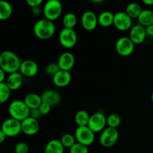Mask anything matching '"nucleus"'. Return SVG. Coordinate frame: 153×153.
Listing matches in <instances>:
<instances>
[{"label": "nucleus", "mask_w": 153, "mask_h": 153, "mask_svg": "<svg viewBox=\"0 0 153 153\" xmlns=\"http://www.w3.org/2000/svg\"><path fill=\"white\" fill-rule=\"evenodd\" d=\"M21 63L19 57L12 51L5 50L0 54V69L7 74L19 71Z\"/></svg>", "instance_id": "nucleus-1"}, {"label": "nucleus", "mask_w": 153, "mask_h": 153, "mask_svg": "<svg viewBox=\"0 0 153 153\" xmlns=\"http://www.w3.org/2000/svg\"><path fill=\"white\" fill-rule=\"evenodd\" d=\"M55 23L45 18L37 20L33 27L34 35L40 40L50 39L55 34Z\"/></svg>", "instance_id": "nucleus-2"}, {"label": "nucleus", "mask_w": 153, "mask_h": 153, "mask_svg": "<svg viewBox=\"0 0 153 153\" xmlns=\"http://www.w3.org/2000/svg\"><path fill=\"white\" fill-rule=\"evenodd\" d=\"M30 109L23 100H15L9 104L8 113L10 117L17 120H24L30 115Z\"/></svg>", "instance_id": "nucleus-3"}, {"label": "nucleus", "mask_w": 153, "mask_h": 153, "mask_svg": "<svg viewBox=\"0 0 153 153\" xmlns=\"http://www.w3.org/2000/svg\"><path fill=\"white\" fill-rule=\"evenodd\" d=\"M63 6L60 0H48L43 7V14L45 19L54 22L61 16Z\"/></svg>", "instance_id": "nucleus-4"}, {"label": "nucleus", "mask_w": 153, "mask_h": 153, "mask_svg": "<svg viewBox=\"0 0 153 153\" xmlns=\"http://www.w3.org/2000/svg\"><path fill=\"white\" fill-rule=\"evenodd\" d=\"M76 141L85 146H89L94 143L95 133L88 126H78L75 131Z\"/></svg>", "instance_id": "nucleus-5"}, {"label": "nucleus", "mask_w": 153, "mask_h": 153, "mask_svg": "<svg viewBox=\"0 0 153 153\" xmlns=\"http://www.w3.org/2000/svg\"><path fill=\"white\" fill-rule=\"evenodd\" d=\"M119 136V131L117 128L108 126L101 132L100 143L103 147H112L117 142Z\"/></svg>", "instance_id": "nucleus-6"}, {"label": "nucleus", "mask_w": 153, "mask_h": 153, "mask_svg": "<svg viewBox=\"0 0 153 153\" xmlns=\"http://www.w3.org/2000/svg\"><path fill=\"white\" fill-rule=\"evenodd\" d=\"M60 44L65 49H72L76 45L78 41V36L74 29L64 28L60 31Z\"/></svg>", "instance_id": "nucleus-7"}, {"label": "nucleus", "mask_w": 153, "mask_h": 153, "mask_svg": "<svg viewBox=\"0 0 153 153\" xmlns=\"http://www.w3.org/2000/svg\"><path fill=\"white\" fill-rule=\"evenodd\" d=\"M1 130L7 137H13L19 135L22 132L21 121L10 117L5 120L1 124Z\"/></svg>", "instance_id": "nucleus-8"}, {"label": "nucleus", "mask_w": 153, "mask_h": 153, "mask_svg": "<svg viewBox=\"0 0 153 153\" xmlns=\"http://www.w3.org/2000/svg\"><path fill=\"white\" fill-rule=\"evenodd\" d=\"M134 43L129 37H121L117 40L115 49L117 52L123 57L130 56L134 50Z\"/></svg>", "instance_id": "nucleus-9"}, {"label": "nucleus", "mask_w": 153, "mask_h": 153, "mask_svg": "<svg viewBox=\"0 0 153 153\" xmlns=\"http://www.w3.org/2000/svg\"><path fill=\"white\" fill-rule=\"evenodd\" d=\"M107 125V117L102 112H96L91 115L88 126L94 133L102 132Z\"/></svg>", "instance_id": "nucleus-10"}, {"label": "nucleus", "mask_w": 153, "mask_h": 153, "mask_svg": "<svg viewBox=\"0 0 153 153\" xmlns=\"http://www.w3.org/2000/svg\"><path fill=\"white\" fill-rule=\"evenodd\" d=\"M114 25L120 31H126L132 27V19L125 11H119L114 13Z\"/></svg>", "instance_id": "nucleus-11"}, {"label": "nucleus", "mask_w": 153, "mask_h": 153, "mask_svg": "<svg viewBox=\"0 0 153 153\" xmlns=\"http://www.w3.org/2000/svg\"><path fill=\"white\" fill-rule=\"evenodd\" d=\"M81 24L85 30L92 31L97 28L99 25L98 16L92 10H86L81 17Z\"/></svg>", "instance_id": "nucleus-12"}, {"label": "nucleus", "mask_w": 153, "mask_h": 153, "mask_svg": "<svg viewBox=\"0 0 153 153\" xmlns=\"http://www.w3.org/2000/svg\"><path fill=\"white\" fill-rule=\"evenodd\" d=\"M131 40L134 44H141L146 40L147 34H146V27L143 26L140 24H137L131 27L129 31V36Z\"/></svg>", "instance_id": "nucleus-13"}, {"label": "nucleus", "mask_w": 153, "mask_h": 153, "mask_svg": "<svg viewBox=\"0 0 153 153\" xmlns=\"http://www.w3.org/2000/svg\"><path fill=\"white\" fill-rule=\"evenodd\" d=\"M38 70V65L35 61L31 59H27L22 61L19 72L24 77L31 78L37 74Z\"/></svg>", "instance_id": "nucleus-14"}, {"label": "nucleus", "mask_w": 153, "mask_h": 153, "mask_svg": "<svg viewBox=\"0 0 153 153\" xmlns=\"http://www.w3.org/2000/svg\"><path fill=\"white\" fill-rule=\"evenodd\" d=\"M22 132L28 136H33L38 132L40 125L37 120L28 117L21 122Z\"/></svg>", "instance_id": "nucleus-15"}, {"label": "nucleus", "mask_w": 153, "mask_h": 153, "mask_svg": "<svg viewBox=\"0 0 153 153\" xmlns=\"http://www.w3.org/2000/svg\"><path fill=\"white\" fill-rule=\"evenodd\" d=\"M58 64L61 70L70 72L74 67L76 59L75 56L70 52H64L59 56Z\"/></svg>", "instance_id": "nucleus-16"}, {"label": "nucleus", "mask_w": 153, "mask_h": 153, "mask_svg": "<svg viewBox=\"0 0 153 153\" xmlns=\"http://www.w3.org/2000/svg\"><path fill=\"white\" fill-rule=\"evenodd\" d=\"M72 81V75L70 72L60 70L52 77L54 85L58 88H65L68 86Z\"/></svg>", "instance_id": "nucleus-17"}, {"label": "nucleus", "mask_w": 153, "mask_h": 153, "mask_svg": "<svg viewBox=\"0 0 153 153\" xmlns=\"http://www.w3.org/2000/svg\"><path fill=\"white\" fill-rule=\"evenodd\" d=\"M23 77L24 76L19 71L15 72V73L8 74L6 79L5 83L11 90V91H17L22 87L23 84Z\"/></svg>", "instance_id": "nucleus-18"}, {"label": "nucleus", "mask_w": 153, "mask_h": 153, "mask_svg": "<svg viewBox=\"0 0 153 153\" xmlns=\"http://www.w3.org/2000/svg\"><path fill=\"white\" fill-rule=\"evenodd\" d=\"M43 102H46L51 106H55L61 101V96L58 91L52 89H47L41 94Z\"/></svg>", "instance_id": "nucleus-19"}, {"label": "nucleus", "mask_w": 153, "mask_h": 153, "mask_svg": "<svg viewBox=\"0 0 153 153\" xmlns=\"http://www.w3.org/2000/svg\"><path fill=\"white\" fill-rule=\"evenodd\" d=\"M24 102L26 104V105L29 108V109H35L39 108L40 105L43 103L41 95H38L34 93L27 94L24 98Z\"/></svg>", "instance_id": "nucleus-20"}, {"label": "nucleus", "mask_w": 153, "mask_h": 153, "mask_svg": "<svg viewBox=\"0 0 153 153\" xmlns=\"http://www.w3.org/2000/svg\"><path fill=\"white\" fill-rule=\"evenodd\" d=\"M64 146L61 140L52 139L46 143L44 149V153H64Z\"/></svg>", "instance_id": "nucleus-21"}, {"label": "nucleus", "mask_w": 153, "mask_h": 153, "mask_svg": "<svg viewBox=\"0 0 153 153\" xmlns=\"http://www.w3.org/2000/svg\"><path fill=\"white\" fill-rule=\"evenodd\" d=\"M13 13V7L9 1L0 0V20L8 19Z\"/></svg>", "instance_id": "nucleus-22"}, {"label": "nucleus", "mask_w": 153, "mask_h": 153, "mask_svg": "<svg viewBox=\"0 0 153 153\" xmlns=\"http://www.w3.org/2000/svg\"><path fill=\"white\" fill-rule=\"evenodd\" d=\"M114 14L112 12L105 10L99 14V25L105 27V28H107V27L114 25Z\"/></svg>", "instance_id": "nucleus-23"}, {"label": "nucleus", "mask_w": 153, "mask_h": 153, "mask_svg": "<svg viewBox=\"0 0 153 153\" xmlns=\"http://www.w3.org/2000/svg\"><path fill=\"white\" fill-rule=\"evenodd\" d=\"M139 24L144 27L153 25V11L149 9H144L137 18Z\"/></svg>", "instance_id": "nucleus-24"}, {"label": "nucleus", "mask_w": 153, "mask_h": 153, "mask_svg": "<svg viewBox=\"0 0 153 153\" xmlns=\"http://www.w3.org/2000/svg\"><path fill=\"white\" fill-rule=\"evenodd\" d=\"M91 115L87 111L80 110L76 112L75 115V123L78 126H85L88 125Z\"/></svg>", "instance_id": "nucleus-25"}, {"label": "nucleus", "mask_w": 153, "mask_h": 153, "mask_svg": "<svg viewBox=\"0 0 153 153\" xmlns=\"http://www.w3.org/2000/svg\"><path fill=\"white\" fill-rule=\"evenodd\" d=\"M142 10L143 9L138 3L130 2L129 4H127L125 12L131 19H136V18H138Z\"/></svg>", "instance_id": "nucleus-26"}, {"label": "nucleus", "mask_w": 153, "mask_h": 153, "mask_svg": "<svg viewBox=\"0 0 153 153\" xmlns=\"http://www.w3.org/2000/svg\"><path fill=\"white\" fill-rule=\"evenodd\" d=\"M77 22L78 19L75 13H71V12L66 13L62 19L63 25L66 28H72V29H73L74 27L76 25V24H77Z\"/></svg>", "instance_id": "nucleus-27"}, {"label": "nucleus", "mask_w": 153, "mask_h": 153, "mask_svg": "<svg viewBox=\"0 0 153 153\" xmlns=\"http://www.w3.org/2000/svg\"><path fill=\"white\" fill-rule=\"evenodd\" d=\"M11 90L8 88L5 82L0 83V103L6 102L10 97Z\"/></svg>", "instance_id": "nucleus-28"}, {"label": "nucleus", "mask_w": 153, "mask_h": 153, "mask_svg": "<svg viewBox=\"0 0 153 153\" xmlns=\"http://www.w3.org/2000/svg\"><path fill=\"white\" fill-rule=\"evenodd\" d=\"M122 119L118 114L112 113L107 117V125L108 127L117 128L120 126Z\"/></svg>", "instance_id": "nucleus-29"}, {"label": "nucleus", "mask_w": 153, "mask_h": 153, "mask_svg": "<svg viewBox=\"0 0 153 153\" xmlns=\"http://www.w3.org/2000/svg\"><path fill=\"white\" fill-rule=\"evenodd\" d=\"M60 140L62 143L64 148H68V149L71 148L77 142L75 135H73L70 133H66V134H63Z\"/></svg>", "instance_id": "nucleus-30"}, {"label": "nucleus", "mask_w": 153, "mask_h": 153, "mask_svg": "<svg viewBox=\"0 0 153 153\" xmlns=\"http://www.w3.org/2000/svg\"><path fill=\"white\" fill-rule=\"evenodd\" d=\"M69 149H70V153H89L88 146H85V145L78 143V142H76Z\"/></svg>", "instance_id": "nucleus-31"}, {"label": "nucleus", "mask_w": 153, "mask_h": 153, "mask_svg": "<svg viewBox=\"0 0 153 153\" xmlns=\"http://www.w3.org/2000/svg\"><path fill=\"white\" fill-rule=\"evenodd\" d=\"M60 67L58 66V63H50V64H47L45 68V72L47 75L51 76L53 77L57 73L60 71Z\"/></svg>", "instance_id": "nucleus-32"}, {"label": "nucleus", "mask_w": 153, "mask_h": 153, "mask_svg": "<svg viewBox=\"0 0 153 153\" xmlns=\"http://www.w3.org/2000/svg\"><path fill=\"white\" fill-rule=\"evenodd\" d=\"M29 147L25 142H19L14 147V153H28Z\"/></svg>", "instance_id": "nucleus-33"}, {"label": "nucleus", "mask_w": 153, "mask_h": 153, "mask_svg": "<svg viewBox=\"0 0 153 153\" xmlns=\"http://www.w3.org/2000/svg\"><path fill=\"white\" fill-rule=\"evenodd\" d=\"M51 109H52V106L46 102H43L39 107V110H40V113L43 116L49 114L51 111Z\"/></svg>", "instance_id": "nucleus-34"}, {"label": "nucleus", "mask_w": 153, "mask_h": 153, "mask_svg": "<svg viewBox=\"0 0 153 153\" xmlns=\"http://www.w3.org/2000/svg\"><path fill=\"white\" fill-rule=\"evenodd\" d=\"M43 115L40 113L39 108H35V109H31L30 111V115L29 117L34 118V119H36L38 120V119H40Z\"/></svg>", "instance_id": "nucleus-35"}, {"label": "nucleus", "mask_w": 153, "mask_h": 153, "mask_svg": "<svg viewBox=\"0 0 153 153\" xmlns=\"http://www.w3.org/2000/svg\"><path fill=\"white\" fill-rule=\"evenodd\" d=\"M25 1L28 6H30L31 7H34L40 6V4L43 3V0H25Z\"/></svg>", "instance_id": "nucleus-36"}, {"label": "nucleus", "mask_w": 153, "mask_h": 153, "mask_svg": "<svg viewBox=\"0 0 153 153\" xmlns=\"http://www.w3.org/2000/svg\"><path fill=\"white\" fill-rule=\"evenodd\" d=\"M31 12L32 13L33 16H38L43 13V9L40 8V6L38 7H31Z\"/></svg>", "instance_id": "nucleus-37"}, {"label": "nucleus", "mask_w": 153, "mask_h": 153, "mask_svg": "<svg viewBox=\"0 0 153 153\" xmlns=\"http://www.w3.org/2000/svg\"><path fill=\"white\" fill-rule=\"evenodd\" d=\"M7 73L4 71V70H1L0 69V83H2V82H5L4 81H6L7 76H6Z\"/></svg>", "instance_id": "nucleus-38"}, {"label": "nucleus", "mask_w": 153, "mask_h": 153, "mask_svg": "<svg viewBox=\"0 0 153 153\" xmlns=\"http://www.w3.org/2000/svg\"><path fill=\"white\" fill-rule=\"evenodd\" d=\"M146 34L149 37H153V25H149V26L146 27Z\"/></svg>", "instance_id": "nucleus-39"}, {"label": "nucleus", "mask_w": 153, "mask_h": 153, "mask_svg": "<svg viewBox=\"0 0 153 153\" xmlns=\"http://www.w3.org/2000/svg\"><path fill=\"white\" fill-rule=\"evenodd\" d=\"M6 137H7V135L1 130H0V143H2L6 140Z\"/></svg>", "instance_id": "nucleus-40"}, {"label": "nucleus", "mask_w": 153, "mask_h": 153, "mask_svg": "<svg viewBox=\"0 0 153 153\" xmlns=\"http://www.w3.org/2000/svg\"><path fill=\"white\" fill-rule=\"evenodd\" d=\"M142 2L147 6L153 5V0H141Z\"/></svg>", "instance_id": "nucleus-41"}, {"label": "nucleus", "mask_w": 153, "mask_h": 153, "mask_svg": "<svg viewBox=\"0 0 153 153\" xmlns=\"http://www.w3.org/2000/svg\"><path fill=\"white\" fill-rule=\"evenodd\" d=\"M88 1H90L92 3H94V4H100V3H102L105 0H88Z\"/></svg>", "instance_id": "nucleus-42"}, {"label": "nucleus", "mask_w": 153, "mask_h": 153, "mask_svg": "<svg viewBox=\"0 0 153 153\" xmlns=\"http://www.w3.org/2000/svg\"><path fill=\"white\" fill-rule=\"evenodd\" d=\"M151 100H152V102L153 103V91L152 93V95H151Z\"/></svg>", "instance_id": "nucleus-43"}]
</instances>
